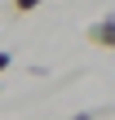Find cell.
<instances>
[{"instance_id": "1", "label": "cell", "mask_w": 115, "mask_h": 120, "mask_svg": "<svg viewBox=\"0 0 115 120\" xmlns=\"http://www.w3.org/2000/svg\"><path fill=\"white\" fill-rule=\"evenodd\" d=\"M89 40H93L98 49H115V13L98 18V22H89Z\"/></svg>"}, {"instance_id": "2", "label": "cell", "mask_w": 115, "mask_h": 120, "mask_svg": "<svg viewBox=\"0 0 115 120\" xmlns=\"http://www.w3.org/2000/svg\"><path fill=\"white\" fill-rule=\"evenodd\" d=\"M40 4H44V0H13V9H18V13H31V9H40Z\"/></svg>"}, {"instance_id": "3", "label": "cell", "mask_w": 115, "mask_h": 120, "mask_svg": "<svg viewBox=\"0 0 115 120\" xmlns=\"http://www.w3.org/2000/svg\"><path fill=\"white\" fill-rule=\"evenodd\" d=\"M9 62H13V58H9V53L0 49V71H9Z\"/></svg>"}, {"instance_id": "4", "label": "cell", "mask_w": 115, "mask_h": 120, "mask_svg": "<svg viewBox=\"0 0 115 120\" xmlns=\"http://www.w3.org/2000/svg\"><path fill=\"white\" fill-rule=\"evenodd\" d=\"M71 120H93V116H89V111H80V116H71Z\"/></svg>"}]
</instances>
